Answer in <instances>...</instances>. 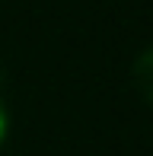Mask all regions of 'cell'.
I'll use <instances>...</instances> for the list:
<instances>
[{
  "label": "cell",
  "mask_w": 153,
  "mask_h": 156,
  "mask_svg": "<svg viewBox=\"0 0 153 156\" xmlns=\"http://www.w3.org/2000/svg\"><path fill=\"white\" fill-rule=\"evenodd\" d=\"M131 76H134L137 93H141V96L153 105V48H147V51H144L141 58L134 61V70H131Z\"/></svg>",
  "instance_id": "obj_1"
},
{
  "label": "cell",
  "mask_w": 153,
  "mask_h": 156,
  "mask_svg": "<svg viewBox=\"0 0 153 156\" xmlns=\"http://www.w3.org/2000/svg\"><path fill=\"white\" fill-rule=\"evenodd\" d=\"M6 127H10V118H6V108L0 105V144H3V137H6Z\"/></svg>",
  "instance_id": "obj_2"
}]
</instances>
